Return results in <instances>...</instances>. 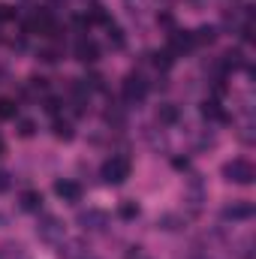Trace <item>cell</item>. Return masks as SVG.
Instances as JSON below:
<instances>
[{"label":"cell","mask_w":256,"mask_h":259,"mask_svg":"<svg viewBox=\"0 0 256 259\" xmlns=\"http://www.w3.org/2000/svg\"><path fill=\"white\" fill-rule=\"evenodd\" d=\"M223 175H226V181H232V184H253L256 181V169L250 160H232V163H226L223 166Z\"/></svg>","instance_id":"6da1fadb"},{"label":"cell","mask_w":256,"mask_h":259,"mask_svg":"<svg viewBox=\"0 0 256 259\" xmlns=\"http://www.w3.org/2000/svg\"><path fill=\"white\" fill-rule=\"evenodd\" d=\"M100 175H103L106 184H124L130 178V160L127 157H112V160H106Z\"/></svg>","instance_id":"7a4b0ae2"},{"label":"cell","mask_w":256,"mask_h":259,"mask_svg":"<svg viewBox=\"0 0 256 259\" xmlns=\"http://www.w3.org/2000/svg\"><path fill=\"white\" fill-rule=\"evenodd\" d=\"M36 235L42 238V241H61L66 235V229H64V223L58 220V217H52V214H46V217H39V223H36Z\"/></svg>","instance_id":"3957f363"},{"label":"cell","mask_w":256,"mask_h":259,"mask_svg":"<svg viewBox=\"0 0 256 259\" xmlns=\"http://www.w3.org/2000/svg\"><path fill=\"white\" fill-rule=\"evenodd\" d=\"M148 97V81L142 75H127L124 78V100L127 103H142Z\"/></svg>","instance_id":"277c9868"},{"label":"cell","mask_w":256,"mask_h":259,"mask_svg":"<svg viewBox=\"0 0 256 259\" xmlns=\"http://www.w3.org/2000/svg\"><path fill=\"white\" fill-rule=\"evenodd\" d=\"M78 226L81 229H106L109 226V214L106 211H100V208H88V211H81L78 214Z\"/></svg>","instance_id":"5b68a950"},{"label":"cell","mask_w":256,"mask_h":259,"mask_svg":"<svg viewBox=\"0 0 256 259\" xmlns=\"http://www.w3.org/2000/svg\"><path fill=\"white\" fill-rule=\"evenodd\" d=\"M256 214L253 202H232L229 208H223V220H232V223H244Z\"/></svg>","instance_id":"8992f818"},{"label":"cell","mask_w":256,"mask_h":259,"mask_svg":"<svg viewBox=\"0 0 256 259\" xmlns=\"http://www.w3.org/2000/svg\"><path fill=\"white\" fill-rule=\"evenodd\" d=\"M193 46V33L190 30H175V33H169V52L172 55H181V52H190Z\"/></svg>","instance_id":"52a82bcc"},{"label":"cell","mask_w":256,"mask_h":259,"mask_svg":"<svg viewBox=\"0 0 256 259\" xmlns=\"http://www.w3.org/2000/svg\"><path fill=\"white\" fill-rule=\"evenodd\" d=\"M55 193L61 196L64 202H78V199H81V184L64 178V181H58V184H55Z\"/></svg>","instance_id":"ba28073f"},{"label":"cell","mask_w":256,"mask_h":259,"mask_svg":"<svg viewBox=\"0 0 256 259\" xmlns=\"http://www.w3.org/2000/svg\"><path fill=\"white\" fill-rule=\"evenodd\" d=\"M75 58H78L81 64H94V61L100 58L97 42H94V39H78V42H75Z\"/></svg>","instance_id":"9c48e42d"},{"label":"cell","mask_w":256,"mask_h":259,"mask_svg":"<svg viewBox=\"0 0 256 259\" xmlns=\"http://www.w3.org/2000/svg\"><path fill=\"white\" fill-rule=\"evenodd\" d=\"M157 121H160L163 127H172V124L181 121V109H178L175 103H163V106H157Z\"/></svg>","instance_id":"30bf717a"},{"label":"cell","mask_w":256,"mask_h":259,"mask_svg":"<svg viewBox=\"0 0 256 259\" xmlns=\"http://www.w3.org/2000/svg\"><path fill=\"white\" fill-rule=\"evenodd\" d=\"M202 118H208V121H226V112L220 109L217 100H208V103L202 106Z\"/></svg>","instance_id":"8fae6325"},{"label":"cell","mask_w":256,"mask_h":259,"mask_svg":"<svg viewBox=\"0 0 256 259\" xmlns=\"http://www.w3.org/2000/svg\"><path fill=\"white\" fill-rule=\"evenodd\" d=\"M39 205H42V193H36V190H24L21 193V208L24 211H39Z\"/></svg>","instance_id":"7c38bea8"},{"label":"cell","mask_w":256,"mask_h":259,"mask_svg":"<svg viewBox=\"0 0 256 259\" xmlns=\"http://www.w3.org/2000/svg\"><path fill=\"white\" fill-rule=\"evenodd\" d=\"M15 115H18V106H15L12 100L3 97V100H0V121H12Z\"/></svg>","instance_id":"4fadbf2b"},{"label":"cell","mask_w":256,"mask_h":259,"mask_svg":"<svg viewBox=\"0 0 256 259\" xmlns=\"http://www.w3.org/2000/svg\"><path fill=\"white\" fill-rule=\"evenodd\" d=\"M214 39H217V30H214V27H199V30L193 33V42H208V46H211Z\"/></svg>","instance_id":"5bb4252c"},{"label":"cell","mask_w":256,"mask_h":259,"mask_svg":"<svg viewBox=\"0 0 256 259\" xmlns=\"http://www.w3.org/2000/svg\"><path fill=\"white\" fill-rule=\"evenodd\" d=\"M109 46L112 49H124V30L121 27H112L109 24Z\"/></svg>","instance_id":"9a60e30c"},{"label":"cell","mask_w":256,"mask_h":259,"mask_svg":"<svg viewBox=\"0 0 256 259\" xmlns=\"http://www.w3.org/2000/svg\"><path fill=\"white\" fill-rule=\"evenodd\" d=\"M118 214H121V220H136V217H139V205H136V202H124V205L118 208Z\"/></svg>","instance_id":"2e32d148"},{"label":"cell","mask_w":256,"mask_h":259,"mask_svg":"<svg viewBox=\"0 0 256 259\" xmlns=\"http://www.w3.org/2000/svg\"><path fill=\"white\" fill-rule=\"evenodd\" d=\"M55 136L64 139V142H69V139H72V127H69L66 121H55Z\"/></svg>","instance_id":"e0dca14e"},{"label":"cell","mask_w":256,"mask_h":259,"mask_svg":"<svg viewBox=\"0 0 256 259\" xmlns=\"http://www.w3.org/2000/svg\"><path fill=\"white\" fill-rule=\"evenodd\" d=\"M58 55H61L58 49H42V52H39V61H46V64H55V61H58Z\"/></svg>","instance_id":"ac0fdd59"},{"label":"cell","mask_w":256,"mask_h":259,"mask_svg":"<svg viewBox=\"0 0 256 259\" xmlns=\"http://www.w3.org/2000/svg\"><path fill=\"white\" fill-rule=\"evenodd\" d=\"M33 121H18V136H24V139H27V136H33Z\"/></svg>","instance_id":"d6986e66"},{"label":"cell","mask_w":256,"mask_h":259,"mask_svg":"<svg viewBox=\"0 0 256 259\" xmlns=\"http://www.w3.org/2000/svg\"><path fill=\"white\" fill-rule=\"evenodd\" d=\"M18 12L12 9V6H6V3H0V21H12Z\"/></svg>","instance_id":"ffe728a7"},{"label":"cell","mask_w":256,"mask_h":259,"mask_svg":"<svg viewBox=\"0 0 256 259\" xmlns=\"http://www.w3.org/2000/svg\"><path fill=\"white\" fill-rule=\"evenodd\" d=\"M36 91L39 94L46 91V78H30V94H36Z\"/></svg>","instance_id":"44dd1931"},{"label":"cell","mask_w":256,"mask_h":259,"mask_svg":"<svg viewBox=\"0 0 256 259\" xmlns=\"http://www.w3.org/2000/svg\"><path fill=\"white\" fill-rule=\"evenodd\" d=\"M3 190H9V175H6V172H0V193H3Z\"/></svg>","instance_id":"7402d4cb"},{"label":"cell","mask_w":256,"mask_h":259,"mask_svg":"<svg viewBox=\"0 0 256 259\" xmlns=\"http://www.w3.org/2000/svg\"><path fill=\"white\" fill-rule=\"evenodd\" d=\"M46 109H49V112H52V115H55V112H58V109H61V103H58V100H49V103H46Z\"/></svg>","instance_id":"603a6c76"},{"label":"cell","mask_w":256,"mask_h":259,"mask_svg":"<svg viewBox=\"0 0 256 259\" xmlns=\"http://www.w3.org/2000/svg\"><path fill=\"white\" fill-rule=\"evenodd\" d=\"M172 163H175V169H187V160H184V157H175Z\"/></svg>","instance_id":"cb8c5ba5"},{"label":"cell","mask_w":256,"mask_h":259,"mask_svg":"<svg viewBox=\"0 0 256 259\" xmlns=\"http://www.w3.org/2000/svg\"><path fill=\"white\" fill-rule=\"evenodd\" d=\"M3 151H6V145H3V139H0V154H3Z\"/></svg>","instance_id":"d4e9b609"}]
</instances>
